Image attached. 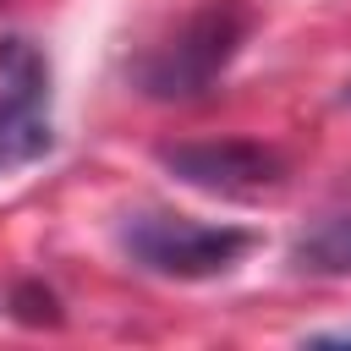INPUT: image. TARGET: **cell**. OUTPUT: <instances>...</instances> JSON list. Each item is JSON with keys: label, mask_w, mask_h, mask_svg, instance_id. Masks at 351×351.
Masks as SVG:
<instances>
[{"label": "cell", "mask_w": 351, "mask_h": 351, "mask_svg": "<svg viewBox=\"0 0 351 351\" xmlns=\"http://www.w3.org/2000/svg\"><path fill=\"white\" fill-rule=\"evenodd\" d=\"M132 263H143L148 274H165V280H214V274H230L252 236L241 225H208V219H186V214H137L126 230H121Z\"/></svg>", "instance_id": "obj_2"}, {"label": "cell", "mask_w": 351, "mask_h": 351, "mask_svg": "<svg viewBox=\"0 0 351 351\" xmlns=\"http://www.w3.org/2000/svg\"><path fill=\"white\" fill-rule=\"evenodd\" d=\"M49 148V66L38 44L0 38V176L44 159Z\"/></svg>", "instance_id": "obj_3"}, {"label": "cell", "mask_w": 351, "mask_h": 351, "mask_svg": "<svg viewBox=\"0 0 351 351\" xmlns=\"http://www.w3.org/2000/svg\"><path fill=\"white\" fill-rule=\"evenodd\" d=\"M159 165L214 197H263L274 186H285V159L269 143L252 137H219V143H165Z\"/></svg>", "instance_id": "obj_4"}, {"label": "cell", "mask_w": 351, "mask_h": 351, "mask_svg": "<svg viewBox=\"0 0 351 351\" xmlns=\"http://www.w3.org/2000/svg\"><path fill=\"white\" fill-rule=\"evenodd\" d=\"M247 33H252V11L236 5V0H214V5L192 11L165 44H154L132 66V82H137V93H148L159 104L203 99L230 71V60L241 55Z\"/></svg>", "instance_id": "obj_1"}, {"label": "cell", "mask_w": 351, "mask_h": 351, "mask_svg": "<svg viewBox=\"0 0 351 351\" xmlns=\"http://www.w3.org/2000/svg\"><path fill=\"white\" fill-rule=\"evenodd\" d=\"M291 263H296L302 274L346 280V274H351V214H329V219H318L307 236H296Z\"/></svg>", "instance_id": "obj_5"}, {"label": "cell", "mask_w": 351, "mask_h": 351, "mask_svg": "<svg viewBox=\"0 0 351 351\" xmlns=\"http://www.w3.org/2000/svg\"><path fill=\"white\" fill-rule=\"evenodd\" d=\"M313 346H351V329H329V335H313Z\"/></svg>", "instance_id": "obj_6"}]
</instances>
